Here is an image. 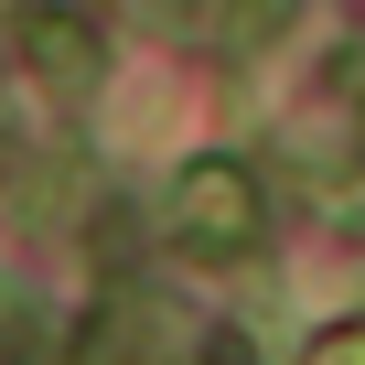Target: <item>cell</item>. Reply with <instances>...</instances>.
Listing matches in <instances>:
<instances>
[{"instance_id":"1","label":"cell","mask_w":365,"mask_h":365,"mask_svg":"<svg viewBox=\"0 0 365 365\" xmlns=\"http://www.w3.org/2000/svg\"><path fill=\"white\" fill-rule=\"evenodd\" d=\"M258 226H269V205H258V172L247 161H226V150L182 161V182H172V247L182 258H247Z\"/></svg>"},{"instance_id":"2","label":"cell","mask_w":365,"mask_h":365,"mask_svg":"<svg viewBox=\"0 0 365 365\" xmlns=\"http://www.w3.org/2000/svg\"><path fill=\"white\" fill-rule=\"evenodd\" d=\"M11 43H22V65H33L43 97H86L97 86V33L76 11H11Z\"/></svg>"},{"instance_id":"3","label":"cell","mask_w":365,"mask_h":365,"mask_svg":"<svg viewBox=\"0 0 365 365\" xmlns=\"http://www.w3.org/2000/svg\"><path fill=\"white\" fill-rule=\"evenodd\" d=\"M290 22H301V0H215V43L226 54H269Z\"/></svg>"},{"instance_id":"4","label":"cell","mask_w":365,"mask_h":365,"mask_svg":"<svg viewBox=\"0 0 365 365\" xmlns=\"http://www.w3.org/2000/svg\"><path fill=\"white\" fill-rule=\"evenodd\" d=\"M301 365H365V322H344V333H322Z\"/></svg>"}]
</instances>
